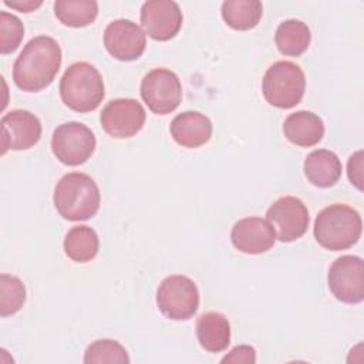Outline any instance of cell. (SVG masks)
Returning a JSON list of instances; mask_svg holds the SVG:
<instances>
[{
	"label": "cell",
	"mask_w": 364,
	"mask_h": 364,
	"mask_svg": "<svg viewBox=\"0 0 364 364\" xmlns=\"http://www.w3.org/2000/svg\"><path fill=\"white\" fill-rule=\"evenodd\" d=\"M284 136L297 146H313L324 136L323 119L311 111L289 114L283 122Z\"/></svg>",
	"instance_id": "17"
},
{
	"label": "cell",
	"mask_w": 364,
	"mask_h": 364,
	"mask_svg": "<svg viewBox=\"0 0 364 364\" xmlns=\"http://www.w3.org/2000/svg\"><path fill=\"white\" fill-rule=\"evenodd\" d=\"M41 136L40 119L27 109H13L1 118V154L7 149L24 151L34 146Z\"/></svg>",
	"instance_id": "14"
},
{
	"label": "cell",
	"mask_w": 364,
	"mask_h": 364,
	"mask_svg": "<svg viewBox=\"0 0 364 364\" xmlns=\"http://www.w3.org/2000/svg\"><path fill=\"white\" fill-rule=\"evenodd\" d=\"M266 219L273 226L277 239L284 243L300 239L310 223L307 206L296 196H283L273 202Z\"/></svg>",
	"instance_id": "10"
},
{
	"label": "cell",
	"mask_w": 364,
	"mask_h": 364,
	"mask_svg": "<svg viewBox=\"0 0 364 364\" xmlns=\"http://www.w3.org/2000/svg\"><path fill=\"white\" fill-rule=\"evenodd\" d=\"M169 131L173 141L181 146L198 148L210 139L212 122L202 112L185 111L172 119Z\"/></svg>",
	"instance_id": "16"
},
{
	"label": "cell",
	"mask_w": 364,
	"mask_h": 364,
	"mask_svg": "<svg viewBox=\"0 0 364 364\" xmlns=\"http://www.w3.org/2000/svg\"><path fill=\"white\" fill-rule=\"evenodd\" d=\"M327 283L337 300L347 304L361 303L364 299L363 259L353 255L337 257L328 269Z\"/></svg>",
	"instance_id": "9"
},
{
	"label": "cell",
	"mask_w": 364,
	"mask_h": 364,
	"mask_svg": "<svg viewBox=\"0 0 364 364\" xmlns=\"http://www.w3.org/2000/svg\"><path fill=\"white\" fill-rule=\"evenodd\" d=\"M97 139L92 131L77 121L58 125L51 138L54 156L64 165L77 166L91 158L95 151Z\"/></svg>",
	"instance_id": "7"
},
{
	"label": "cell",
	"mask_w": 364,
	"mask_h": 364,
	"mask_svg": "<svg viewBox=\"0 0 364 364\" xmlns=\"http://www.w3.org/2000/svg\"><path fill=\"white\" fill-rule=\"evenodd\" d=\"M24 37V27L20 18L11 13H0V53L16 51Z\"/></svg>",
	"instance_id": "26"
},
{
	"label": "cell",
	"mask_w": 364,
	"mask_h": 364,
	"mask_svg": "<svg viewBox=\"0 0 364 364\" xmlns=\"http://www.w3.org/2000/svg\"><path fill=\"white\" fill-rule=\"evenodd\" d=\"M104 46L114 58L119 61H134L144 54L146 36L136 23L118 18L105 27Z\"/></svg>",
	"instance_id": "12"
},
{
	"label": "cell",
	"mask_w": 364,
	"mask_h": 364,
	"mask_svg": "<svg viewBox=\"0 0 364 364\" xmlns=\"http://www.w3.org/2000/svg\"><path fill=\"white\" fill-rule=\"evenodd\" d=\"M84 363L87 364H104V363H129L127 350L115 340L104 338L91 343L84 353Z\"/></svg>",
	"instance_id": "25"
},
{
	"label": "cell",
	"mask_w": 364,
	"mask_h": 364,
	"mask_svg": "<svg viewBox=\"0 0 364 364\" xmlns=\"http://www.w3.org/2000/svg\"><path fill=\"white\" fill-rule=\"evenodd\" d=\"M347 175L350 182L360 191H363V151L353 154L347 164Z\"/></svg>",
	"instance_id": "27"
},
{
	"label": "cell",
	"mask_w": 364,
	"mask_h": 364,
	"mask_svg": "<svg viewBox=\"0 0 364 364\" xmlns=\"http://www.w3.org/2000/svg\"><path fill=\"white\" fill-rule=\"evenodd\" d=\"M307 181L317 188H330L336 185L341 176V161L328 149L311 151L303 164Z\"/></svg>",
	"instance_id": "18"
},
{
	"label": "cell",
	"mask_w": 364,
	"mask_h": 364,
	"mask_svg": "<svg viewBox=\"0 0 364 364\" xmlns=\"http://www.w3.org/2000/svg\"><path fill=\"white\" fill-rule=\"evenodd\" d=\"M100 249V239L97 232L85 225L73 226L64 239L65 255L77 262L87 263L92 260Z\"/></svg>",
	"instance_id": "21"
},
{
	"label": "cell",
	"mask_w": 364,
	"mask_h": 364,
	"mask_svg": "<svg viewBox=\"0 0 364 364\" xmlns=\"http://www.w3.org/2000/svg\"><path fill=\"white\" fill-rule=\"evenodd\" d=\"M182 11L172 0H149L141 7V24L151 38L168 41L182 27Z\"/></svg>",
	"instance_id": "13"
},
{
	"label": "cell",
	"mask_w": 364,
	"mask_h": 364,
	"mask_svg": "<svg viewBox=\"0 0 364 364\" xmlns=\"http://www.w3.org/2000/svg\"><path fill=\"white\" fill-rule=\"evenodd\" d=\"M4 4L11 7V9H16L21 13H30L36 9H38L43 1H33V0H27V1H9V0H4Z\"/></svg>",
	"instance_id": "29"
},
{
	"label": "cell",
	"mask_w": 364,
	"mask_h": 364,
	"mask_svg": "<svg viewBox=\"0 0 364 364\" xmlns=\"http://www.w3.org/2000/svg\"><path fill=\"white\" fill-rule=\"evenodd\" d=\"M311 33L307 24L301 20L289 18L280 23L276 28L274 43L277 50L283 55L299 57L310 46Z\"/></svg>",
	"instance_id": "20"
},
{
	"label": "cell",
	"mask_w": 364,
	"mask_h": 364,
	"mask_svg": "<svg viewBox=\"0 0 364 364\" xmlns=\"http://www.w3.org/2000/svg\"><path fill=\"white\" fill-rule=\"evenodd\" d=\"M306 90V77L300 65L293 61H276L264 73L262 91L264 100L282 109L296 107Z\"/></svg>",
	"instance_id": "5"
},
{
	"label": "cell",
	"mask_w": 364,
	"mask_h": 364,
	"mask_svg": "<svg viewBox=\"0 0 364 364\" xmlns=\"http://www.w3.org/2000/svg\"><path fill=\"white\" fill-rule=\"evenodd\" d=\"M233 246L247 255H260L270 250L276 242V232L267 219L249 216L237 220L230 232Z\"/></svg>",
	"instance_id": "15"
},
{
	"label": "cell",
	"mask_w": 364,
	"mask_h": 364,
	"mask_svg": "<svg viewBox=\"0 0 364 364\" xmlns=\"http://www.w3.org/2000/svg\"><path fill=\"white\" fill-rule=\"evenodd\" d=\"M145 118L146 112L141 102L134 98H117L102 108L100 122L109 136L124 139L136 135L142 129Z\"/></svg>",
	"instance_id": "11"
},
{
	"label": "cell",
	"mask_w": 364,
	"mask_h": 364,
	"mask_svg": "<svg viewBox=\"0 0 364 364\" xmlns=\"http://www.w3.org/2000/svg\"><path fill=\"white\" fill-rule=\"evenodd\" d=\"M263 6L257 0H228L222 4V17L225 23L235 30H250L262 18Z\"/></svg>",
	"instance_id": "22"
},
{
	"label": "cell",
	"mask_w": 364,
	"mask_h": 364,
	"mask_svg": "<svg viewBox=\"0 0 364 364\" xmlns=\"http://www.w3.org/2000/svg\"><path fill=\"white\" fill-rule=\"evenodd\" d=\"M61 65L60 44L50 36L31 38L13 65L14 84L27 92H37L48 87Z\"/></svg>",
	"instance_id": "1"
},
{
	"label": "cell",
	"mask_w": 364,
	"mask_h": 364,
	"mask_svg": "<svg viewBox=\"0 0 364 364\" xmlns=\"http://www.w3.org/2000/svg\"><path fill=\"white\" fill-rule=\"evenodd\" d=\"M26 301V287L23 282L11 274L0 276V314L1 317L16 314Z\"/></svg>",
	"instance_id": "24"
},
{
	"label": "cell",
	"mask_w": 364,
	"mask_h": 364,
	"mask_svg": "<svg viewBox=\"0 0 364 364\" xmlns=\"http://www.w3.org/2000/svg\"><path fill=\"white\" fill-rule=\"evenodd\" d=\"M54 14L64 26L85 27L97 18L98 3L94 0H57Z\"/></svg>",
	"instance_id": "23"
},
{
	"label": "cell",
	"mask_w": 364,
	"mask_h": 364,
	"mask_svg": "<svg viewBox=\"0 0 364 364\" xmlns=\"http://www.w3.org/2000/svg\"><path fill=\"white\" fill-rule=\"evenodd\" d=\"M361 230L360 213L344 203H334L320 210L313 228L317 243L333 252L350 249L358 242Z\"/></svg>",
	"instance_id": "3"
},
{
	"label": "cell",
	"mask_w": 364,
	"mask_h": 364,
	"mask_svg": "<svg viewBox=\"0 0 364 364\" xmlns=\"http://www.w3.org/2000/svg\"><path fill=\"white\" fill-rule=\"evenodd\" d=\"M159 311L171 320H188L199 307V290L195 282L182 274L165 277L156 290Z\"/></svg>",
	"instance_id": "6"
},
{
	"label": "cell",
	"mask_w": 364,
	"mask_h": 364,
	"mask_svg": "<svg viewBox=\"0 0 364 364\" xmlns=\"http://www.w3.org/2000/svg\"><path fill=\"white\" fill-rule=\"evenodd\" d=\"M63 102L75 112H90L100 107L105 90L100 71L90 63L71 64L60 80Z\"/></svg>",
	"instance_id": "4"
},
{
	"label": "cell",
	"mask_w": 364,
	"mask_h": 364,
	"mask_svg": "<svg viewBox=\"0 0 364 364\" xmlns=\"http://www.w3.org/2000/svg\"><path fill=\"white\" fill-rule=\"evenodd\" d=\"M256 361V350L250 346H237L235 348H232L229 351V354H226L222 358V363H235V364H240V363H246V364H252Z\"/></svg>",
	"instance_id": "28"
},
{
	"label": "cell",
	"mask_w": 364,
	"mask_h": 364,
	"mask_svg": "<svg viewBox=\"0 0 364 364\" xmlns=\"http://www.w3.org/2000/svg\"><path fill=\"white\" fill-rule=\"evenodd\" d=\"M141 97L148 108L158 115L173 112L182 101L179 77L168 68H154L141 81Z\"/></svg>",
	"instance_id": "8"
},
{
	"label": "cell",
	"mask_w": 364,
	"mask_h": 364,
	"mask_svg": "<svg viewBox=\"0 0 364 364\" xmlns=\"http://www.w3.org/2000/svg\"><path fill=\"white\" fill-rule=\"evenodd\" d=\"M196 337L202 348L209 353H220L230 343L229 320L218 311H208L196 321Z\"/></svg>",
	"instance_id": "19"
},
{
	"label": "cell",
	"mask_w": 364,
	"mask_h": 364,
	"mask_svg": "<svg viewBox=\"0 0 364 364\" xmlns=\"http://www.w3.org/2000/svg\"><path fill=\"white\" fill-rule=\"evenodd\" d=\"M54 206L67 220L78 222L92 218L100 209V189L95 181L82 172L64 175L54 189Z\"/></svg>",
	"instance_id": "2"
}]
</instances>
